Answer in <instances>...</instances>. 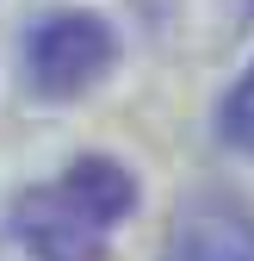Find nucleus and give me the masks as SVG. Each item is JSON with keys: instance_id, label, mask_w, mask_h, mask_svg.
<instances>
[{"instance_id": "obj_1", "label": "nucleus", "mask_w": 254, "mask_h": 261, "mask_svg": "<svg viewBox=\"0 0 254 261\" xmlns=\"http://www.w3.org/2000/svg\"><path fill=\"white\" fill-rule=\"evenodd\" d=\"M118 62V38L106 19L93 13H50L31 25L25 38V75L50 100H75L93 81H106V69Z\"/></svg>"}, {"instance_id": "obj_2", "label": "nucleus", "mask_w": 254, "mask_h": 261, "mask_svg": "<svg viewBox=\"0 0 254 261\" xmlns=\"http://www.w3.org/2000/svg\"><path fill=\"white\" fill-rule=\"evenodd\" d=\"M13 230H19V243L38 261H100L106 255V224L93 218L62 180L25 193L19 212H13Z\"/></svg>"}, {"instance_id": "obj_3", "label": "nucleus", "mask_w": 254, "mask_h": 261, "mask_svg": "<svg viewBox=\"0 0 254 261\" xmlns=\"http://www.w3.org/2000/svg\"><path fill=\"white\" fill-rule=\"evenodd\" d=\"M168 261H254V218L224 193H199L168 224Z\"/></svg>"}, {"instance_id": "obj_4", "label": "nucleus", "mask_w": 254, "mask_h": 261, "mask_svg": "<svg viewBox=\"0 0 254 261\" xmlns=\"http://www.w3.org/2000/svg\"><path fill=\"white\" fill-rule=\"evenodd\" d=\"M62 187H69L75 199H81V205H87L93 218L106 224V230H112L118 218H131V205H137V180L124 174L112 155H81L75 168L62 174Z\"/></svg>"}, {"instance_id": "obj_5", "label": "nucleus", "mask_w": 254, "mask_h": 261, "mask_svg": "<svg viewBox=\"0 0 254 261\" xmlns=\"http://www.w3.org/2000/svg\"><path fill=\"white\" fill-rule=\"evenodd\" d=\"M217 124H224V137H230L236 149L254 155V69L230 87V100H224V112H217Z\"/></svg>"}]
</instances>
